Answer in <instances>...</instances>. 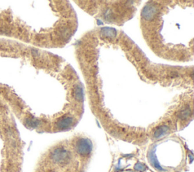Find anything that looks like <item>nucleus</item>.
<instances>
[{
	"label": "nucleus",
	"instance_id": "f257e3e1",
	"mask_svg": "<svg viewBox=\"0 0 194 172\" xmlns=\"http://www.w3.org/2000/svg\"><path fill=\"white\" fill-rule=\"evenodd\" d=\"M51 165L42 172H85L84 168L79 164H74L73 153L68 147L58 146L49 153Z\"/></svg>",
	"mask_w": 194,
	"mask_h": 172
},
{
	"label": "nucleus",
	"instance_id": "f03ea898",
	"mask_svg": "<svg viewBox=\"0 0 194 172\" xmlns=\"http://www.w3.org/2000/svg\"><path fill=\"white\" fill-rule=\"evenodd\" d=\"M157 8L153 5H147L142 12V16L146 20L152 19L157 14Z\"/></svg>",
	"mask_w": 194,
	"mask_h": 172
},
{
	"label": "nucleus",
	"instance_id": "7ed1b4c3",
	"mask_svg": "<svg viewBox=\"0 0 194 172\" xmlns=\"http://www.w3.org/2000/svg\"><path fill=\"white\" fill-rule=\"evenodd\" d=\"M74 96L77 100L80 101V102L84 100V90L80 85H77L74 88Z\"/></svg>",
	"mask_w": 194,
	"mask_h": 172
},
{
	"label": "nucleus",
	"instance_id": "20e7f679",
	"mask_svg": "<svg viewBox=\"0 0 194 172\" xmlns=\"http://www.w3.org/2000/svg\"><path fill=\"white\" fill-rule=\"evenodd\" d=\"M103 35L107 37H114L116 35V31L111 27H105L101 31Z\"/></svg>",
	"mask_w": 194,
	"mask_h": 172
},
{
	"label": "nucleus",
	"instance_id": "39448f33",
	"mask_svg": "<svg viewBox=\"0 0 194 172\" xmlns=\"http://www.w3.org/2000/svg\"><path fill=\"white\" fill-rule=\"evenodd\" d=\"M191 114H192V112L190 110V108H186L184 110L181 111V113H179L178 118L181 120H186L191 115Z\"/></svg>",
	"mask_w": 194,
	"mask_h": 172
},
{
	"label": "nucleus",
	"instance_id": "423d86ee",
	"mask_svg": "<svg viewBox=\"0 0 194 172\" xmlns=\"http://www.w3.org/2000/svg\"><path fill=\"white\" fill-rule=\"evenodd\" d=\"M130 172H132V171H130Z\"/></svg>",
	"mask_w": 194,
	"mask_h": 172
}]
</instances>
